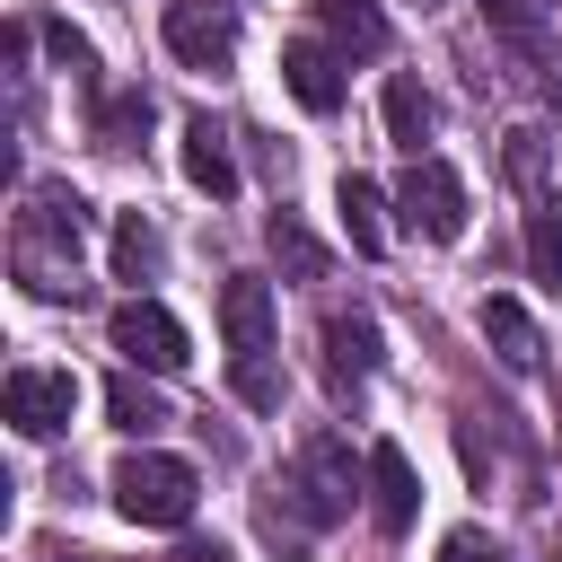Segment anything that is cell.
I'll use <instances>...</instances> for the list:
<instances>
[{
    "label": "cell",
    "instance_id": "6da1fadb",
    "mask_svg": "<svg viewBox=\"0 0 562 562\" xmlns=\"http://www.w3.org/2000/svg\"><path fill=\"white\" fill-rule=\"evenodd\" d=\"M79 246H88V202L70 184H26L18 220H9V272L26 281V299H79Z\"/></svg>",
    "mask_w": 562,
    "mask_h": 562
},
{
    "label": "cell",
    "instance_id": "7a4b0ae2",
    "mask_svg": "<svg viewBox=\"0 0 562 562\" xmlns=\"http://www.w3.org/2000/svg\"><path fill=\"white\" fill-rule=\"evenodd\" d=\"M193 501H202V474H193L184 457L132 448V457L114 465V509H123L132 527H184V518H193Z\"/></svg>",
    "mask_w": 562,
    "mask_h": 562
},
{
    "label": "cell",
    "instance_id": "3957f363",
    "mask_svg": "<svg viewBox=\"0 0 562 562\" xmlns=\"http://www.w3.org/2000/svg\"><path fill=\"white\" fill-rule=\"evenodd\" d=\"M395 220L413 237H430V246H457L465 237V176L448 158H413L404 184H395Z\"/></svg>",
    "mask_w": 562,
    "mask_h": 562
},
{
    "label": "cell",
    "instance_id": "277c9868",
    "mask_svg": "<svg viewBox=\"0 0 562 562\" xmlns=\"http://www.w3.org/2000/svg\"><path fill=\"white\" fill-rule=\"evenodd\" d=\"M0 413H9L18 439H61L70 413H79V378H70V369H9Z\"/></svg>",
    "mask_w": 562,
    "mask_h": 562
},
{
    "label": "cell",
    "instance_id": "5b68a950",
    "mask_svg": "<svg viewBox=\"0 0 562 562\" xmlns=\"http://www.w3.org/2000/svg\"><path fill=\"white\" fill-rule=\"evenodd\" d=\"M290 492H299V509H307L316 527L342 518V509L360 501V465H351V448H342L334 430H316V439L299 448V483H290Z\"/></svg>",
    "mask_w": 562,
    "mask_h": 562
},
{
    "label": "cell",
    "instance_id": "8992f818",
    "mask_svg": "<svg viewBox=\"0 0 562 562\" xmlns=\"http://www.w3.org/2000/svg\"><path fill=\"white\" fill-rule=\"evenodd\" d=\"M114 351H123L132 369H184V360H193L184 325H176L158 299H123V307H114Z\"/></svg>",
    "mask_w": 562,
    "mask_h": 562
},
{
    "label": "cell",
    "instance_id": "52a82bcc",
    "mask_svg": "<svg viewBox=\"0 0 562 562\" xmlns=\"http://www.w3.org/2000/svg\"><path fill=\"white\" fill-rule=\"evenodd\" d=\"M167 53H176L184 70H220V61L237 53V18L211 9V0H176V9H167Z\"/></svg>",
    "mask_w": 562,
    "mask_h": 562
},
{
    "label": "cell",
    "instance_id": "ba28073f",
    "mask_svg": "<svg viewBox=\"0 0 562 562\" xmlns=\"http://www.w3.org/2000/svg\"><path fill=\"white\" fill-rule=\"evenodd\" d=\"M220 334H228V360H263L272 351V281L228 272L220 281Z\"/></svg>",
    "mask_w": 562,
    "mask_h": 562
},
{
    "label": "cell",
    "instance_id": "9c48e42d",
    "mask_svg": "<svg viewBox=\"0 0 562 562\" xmlns=\"http://www.w3.org/2000/svg\"><path fill=\"white\" fill-rule=\"evenodd\" d=\"M483 18H492V35H501L527 70H553V61H562V26H553L544 0H483Z\"/></svg>",
    "mask_w": 562,
    "mask_h": 562
},
{
    "label": "cell",
    "instance_id": "30bf717a",
    "mask_svg": "<svg viewBox=\"0 0 562 562\" xmlns=\"http://www.w3.org/2000/svg\"><path fill=\"white\" fill-rule=\"evenodd\" d=\"M281 79H290V97H299L307 114H334V105H342V53L316 44V35L281 44Z\"/></svg>",
    "mask_w": 562,
    "mask_h": 562
},
{
    "label": "cell",
    "instance_id": "8fae6325",
    "mask_svg": "<svg viewBox=\"0 0 562 562\" xmlns=\"http://www.w3.org/2000/svg\"><path fill=\"white\" fill-rule=\"evenodd\" d=\"M369 509H378V527H386V536H404V527H413V509H422L413 457H404L395 439H378V448H369Z\"/></svg>",
    "mask_w": 562,
    "mask_h": 562
},
{
    "label": "cell",
    "instance_id": "7c38bea8",
    "mask_svg": "<svg viewBox=\"0 0 562 562\" xmlns=\"http://www.w3.org/2000/svg\"><path fill=\"white\" fill-rule=\"evenodd\" d=\"M474 325H483V342L501 351V369H518V378H536V369H544V334H536V316H527L518 299H483V316H474Z\"/></svg>",
    "mask_w": 562,
    "mask_h": 562
},
{
    "label": "cell",
    "instance_id": "4fadbf2b",
    "mask_svg": "<svg viewBox=\"0 0 562 562\" xmlns=\"http://www.w3.org/2000/svg\"><path fill=\"white\" fill-rule=\"evenodd\" d=\"M316 26L342 61H378L386 53V9L378 0H316Z\"/></svg>",
    "mask_w": 562,
    "mask_h": 562
},
{
    "label": "cell",
    "instance_id": "5bb4252c",
    "mask_svg": "<svg viewBox=\"0 0 562 562\" xmlns=\"http://www.w3.org/2000/svg\"><path fill=\"white\" fill-rule=\"evenodd\" d=\"M184 184H193V193H211V202H228V193H237L228 132H220L211 114H193V123H184Z\"/></svg>",
    "mask_w": 562,
    "mask_h": 562
},
{
    "label": "cell",
    "instance_id": "9a60e30c",
    "mask_svg": "<svg viewBox=\"0 0 562 562\" xmlns=\"http://www.w3.org/2000/svg\"><path fill=\"white\" fill-rule=\"evenodd\" d=\"M369 369H378V325L369 316H334L325 325V378H334V395H351Z\"/></svg>",
    "mask_w": 562,
    "mask_h": 562
},
{
    "label": "cell",
    "instance_id": "2e32d148",
    "mask_svg": "<svg viewBox=\"0 0 562 562\" xmlns=\"http://www.w3.org/2000/svg\"><path fill=\"white\" fill-rule=\"evenodd\" d=\"M334 220H342L351 255H386V202H378L369 176H342V184H334Z\"/></svg>",
    "mask_w": 562,
    "mask_h": 562
},
{
    "label": "cell",
    "instance_id": "e0dca14e",
    "mask_svg": "<svg viewBox=\"0 0 562 562\" xmlns=\"http://www.w3.org/2000/svg\"><path fill=\"white\" fill-rule=\"evenodd\" d=\"M386 140H395L404 158H422V140H430V88H422L413 70L386 79Z\"/></svg>",
    "mask_w": 562,
    "mask_h": 562
},
{
    "label": "cell",
    "instance_id": "ac0fdd59",
    "mask_svg": "<svg viewBox=\"0 0 562 562\" xmlns=\"http://www.w3.org/2000/svg\"><path fill=\"white\" fill-rule=\"evenodd\" d=\"M527 272H536L544 290H562V202H553V193L527 202Z\"/></svg>",
    "mask_w": 562,
    "mask_h": 562
},
{
    "label": "cell",
    "instance_id": "d6986e66",
    "mask_svg": "<svg viewBox=\"0 0 562 562\" xmlns=\"http://www.w3.org/2000/svg\"><path fill=\"white\" fill-rule=\"evenodd\" d=\"M158 255H167L158 228H149L140 211H123V220H114V281H158Z\"/></svg>",
    "mask_w": 562,
    "mask_h": 562
},
{
    "label": "cell",
    "instance_id": "ffe728a7",
    "mask_svg": "<svg viewBox=\"0 0 562 562\" xmlns=\"http://www.w3.org/2000/svg\"><path fill=\"white\" fill-rule=\"evenodd\" d=\"M105 413H114V430H132V439H149V430L167 422V404H158L140 378H105Z\"/></svg>",
    "mask_w": 562,
    "mask_h": 562
},
{
    "label": "cell",
    "instance_id": "44dd1931",
    "mask_svg": "<svg viewBox=\"0 0 562 562\" xmlns=\"http://www.w3.org/2000/svg\"><path fill=\"white\" fill-rule=\"evenodd\" d=\"M544 149H553L544 123H518V132H509V184H518L527 202H544Z\"/></svg>",
    "mask_w": 562,
    "mask_h": 562
},
{
    "label": "cell",
    "instance_id": "7402d4cb",
    "mask_svg": "<svg viewBox=\"0 0 562 562\" xmlns=\"http://www.w3.org/2000/svg\"><path fill=\"white\" fill-rule=\"evenodd\" d=\"M263 237H272V255H281L299 281H316V272H325V246H316V237H307L290 211H272V220H263Z\"/></svg>",
    "mask_w": 562,
    "mask_h": 562
},
{
    "label": "cell",
    "instance_id": "603a6c76",
    "mask_svg": "<svg viewBox=\"0 0 562 562\" xmlns=\"http://www.w3.org/2000/svg\"><path fill=\"white\" fill-rule=\"evenodd\" d=\"M132 132H149V97H140V88L97 105V140H105V149H132Z\"/></svg>",
    "mask_w": 562,
    "mask_h": 562
},
{
    "label": "cell",
    "instance_id": "cb8c5ba5",
    "mask_svg": "<svg viewBox=\"0 0 562 562\" xmlns=\"http://www.w3.org/2000/svg\"><path fill=\"white\" fill-rule=\"evenodd\" d=\"M228 386H237V404H255V413H272V404H281L272 360H228Z\"/></svg>",
    "mask_w": 562,
    "mask_h": 562
},
{
    "label": "cell",
    "instance_id": "d4e9b609",
    "mask_svg": "<svg viewBox=\"0 0 562 562\" xmlns=\"http://www.w3.org/2000/svg\"><path fill=\"white\" fill-rule=\"evenodd\" d=\"M255 527H263V536H272V544H281V553H299V544H307V527H316V518H307V509H290V501H255Z\"/></svg>",
    "mask_w": 562,
    "mask_h": 562
},
{
    "label": "cell",
    "instance_id": "484cf974",
    "mask_svg": "<svg viewBox=\"0 0 562 562\" xmlns=\"http://www.w3.org/2000/svg\"><path fill=\"white\" fill-rule=\"evenodd\" d=\"M44 44H53V61H61L79 88H97V53H88V35H70V26H44Z\"/></svg>",
    "mask_w": 562,
    "mask_h": 562
},
{
    "label": "cell",
    "instance_id": "4316f807",
    "mask_svg": "<svg viewBox=\"0 0 562 562\" xmlns=\"http://www.w3.org/2000/svg\"><path fill=\"white\" fill-rule=\"evenodd\" d=\"M439 562H501V544H492V536H474V527H457V536L439 544Z\"/></svg>",
    "mask_w": 562,
    "mask_h": 562
},
{
    "label": "cell",
    "instance_id": "83f0119b",
    "mask_svg": "<svg viewBox=\"0 0 562 562\" xmlns=\"http://www.w3.org/2000/svg\"><path fill=\"white\" fill-rule=\"evenodd\" d=\"M176 562H228V553H220V544H184Z\"/></svg>",
    "mask_w": 562,
    "mask_h": 562
},
{
    "label": "cell",
    "instance_id": "f1b7e54d",
    "mask_svg": "<svg viewBox=\"0 0 562 562\" xmlns=\"http://www.w3.org/2000/svg\"><path fill=\"white\" fill-rule=\"evenodd\" d=\"M35 562H61V553H35Z\"/></svg>",
    "mask_w": 562,
    "mask_h": 562
},
{
    "label": "cell",
    "instance_id": "f546056e",
    "mask_svg": "<svg viewBox=\"0 0 562 562\" xmlns=\"http://www.w3.org/2000/svg\"><path fill=\"white\" fill-rule=\"evenodd\" d=\"M553 562H562V536H553Z\"/></svg>",
    "mask_w": 562,
    "mask_h": 562
},
{
    "label": "cell",
    "instance_id": "4dcf8cb0",
    "mask_svg": "<svg viewBox=\"0 0 562 562\" xmlns=\"http://www.w3.org/2000/svg\"><path fill=\"white\" fill-rule=\"evenodd\" d=\"M422 9H430V0H422Z\"/></svg>",
    "mask_w": 562,
    "mask_h": 562
}]
</instances>
